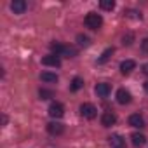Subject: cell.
Returning <instances> with one entry per match:
<instances>
[{
    "mask_svg": "<svg viewBox=\"0 0 148 148\" xmlns=\"http://www.w3.org/2000/svg\"><path fill=\"white\" fill-rule=\"evenodd\" d=\"M84 23H86L87 28L98 30V28H101V25H103V18H101L99 14H96V12H89V14L86 16V19H84Z\"/></svg>",
    "mask_w": 148,
    "mask_h": 148,
    "instance_id": "cell-1",
    "label": "cell"
},
{
    "mask_svg": "<svg viewBox=\"0 0 148 148\" xmlns=\"http://www.w3.org/2000/svg\"><path fill=\"white\" fill-rule=\"evenodd\" d=\"M80 113H82V117H86V119H94L96 115H98V110H96V106L94 105H91V103H84L82 106H80Z\"/></svg>",
    "mask_w": 148,
    "mask_h": 148,
    "instance_id": "cell-2",
    "label": "cell"
},
{
    "mask_svg": "<svg viewBox=\"0 0 148 148\" xmlns=\"http://www.w3.org/2000/svg\"><path fill=\"white\" fill-rule=\"evenodd\" d=\"M47 112H49V115L52 119H61L64 115V106L61 103H51V106H49Z\"/></svg>",
    "mask_w": 148,
    "mask_h": 148,
    "instance_id": "cell-3",
    "label": "cell"
},
{
    "mask_svg": "<svg viewBox=\"0 0 148 148\" xmlns=\"http://www.w3.org/2000/svg\"><path fill=\"white\" fill-rule=\"evenodd\" d=\"M42 64H45V66H54V68H59V66H61V59H59V56H56V54H49V56L42 58Z\"/></svg>",
    "mask_w": 148,
    "mask_h": 148,
    "instance_id": "cell-4",
    "label": "cell"
},
{
    "mask_svg": "<svg viewBox=\"0 0 148 148\" xmlns=\"http://www.w3.org/2000/svg\"><path fill=\"white\" fill-rule=\"evenodd\" d=\"M47 131H49V134H52V136H59V134L64 132V125L59 124V122H49V124H47Z\"/></svg>",
    "mask_w": 148,
    "mask_h": 148,
    "instance_id": "cell-5",
    "label": "cell"
},
{
    "mask_svg": "<svg viewBox=\"0 0 148 148\" xmlns=\"http://www.w3.org/2000/svg\"><path fill=\"white\" fill-rule=\"evenodd\" d=\"M108 139H110V146L112 148H125V139L120 134H112Z\"/></svg>",
    "mask_w": 148,
    "mask_h": 148,
    "instance_id": "cell-6",
    "label": "cell"
},
{
    "mask_svg": "<svg viewBox=\"0 0 148 148\" xmlns=\"http://www.w3.org/2000/svg\"><path fill=\"white\" fill-rule=\"evenodd\" d=\"M110 92H112V86H110V84L101 82V84H98V86H96V94H98L99 98H106Z\"/></svg>",
    "mask_w": 148,
    "mask_h": 148,
    "instance_id": "cell-7",
    "label": "cell"
},
{
    "mask_svg": "<svg viewBox=\"0 0 148 148\" xmlns=\"http://www.w3.org/2000/svg\"><path fill=\"white\" fill-rule=\"evenodd\" d=\"M117 101H119L120 105L131 103V92L125 91V89H119V91H117Z\"/></svg>",
    "mask_w": 148,
    "mask_h": 148,
    "instance_id": "cell-8",
    "label": "cell"
},
{
    "mask_svg": "<svg viewBox=\"0 0 148 148\" xmlns=\"http://www.w3.org/2000/svg\"><path fill=\"white\" fill-rule=\"evenodd\" d=\"M115 122H117V115H115V113H112V112L103 113V117H101V124H103L105 127H110V125H113Z\"/></svg>",
    "mask_w": 148,
    "mask_h": 148,
    "instance_id": "cell-9",
    "label": "cell"
},
{
    "mask_svg": "<svg viewBox=\"0 0 148 148\" xmlns=\"http://www.w3.org/2000/svg\"><path fill=\"white\" fill-rule=\"evenodd\" d=\"M134 68H136V61H132V59H125V61H122V63H120V71L124 73V75L131 73Z\"/></svg>",
    "mask_w": 148,
    "mask_h": 148,
    "instance_id": "cell-10",
    "label": "cell"
},
{
    "mask_svg": "<svg viewBox=\"0 0 148 148\" xmlns=\"http://www.w3.org/2000/svg\"><path fill=\"white\" fill-rule=\"evenodd\" d=\"M11 9L14 11V14H23L26 11V2L25 0H14L11 4Z\"/></svg>",
    "mask_w": 148,
    "mask_h": 148,
    "instance_id": "cell-11",
    "label": "cell"
},
{
    "mask_svg": "<svg viewBox=\"0 0 148 148\" xmlns=\"http://www.w3.org/2000/svg\"><path fill=\"white\" fill-rule=\"evenodd\" d=\"M129 125H132V127H145V119L139 115V113H134V115H131L129 117Z\"/></svg>",
    "mask_w": 148,
    "mask_h": 148,
    "instance_id": "cell-12",
    "label": "cell"
},
{
    "mask_svg": "<svg viewBox=\"0 0 148 148\" xmlns=\"http://www.w3.org/2000/svg\"><path fill=\"white\" fill-rule=\"evenodd\" d=\"M131 139H132V145L134 146H143L146 143V138L143 134H139V132H132L131 134Z\"/></svg>",
    "mask_w": 148,
    "mask_h": 148,
    "instance_id": "cell-13",
    "label": "cell"
},
{
    "mask_svg": "<svg viewBox=\"0 0 148 148\" xmlns=\"http://www.w3.org/2000/svg\"><path fill=\"white\" fill-rule=\"evenodd\" d=\"M40 79L44 80V82H58V75H56V73H51V71H44L42 73V75H40Z\"/></svg>",
    "mask_w": 148,
    "mask_h": 148,
    "instance_id": "cell-14",
    "label": "cell"
},
{
    "mask_svg": "<svg viewBox=\"0 0 148 148\" xmlns=\"http://www.w3.org/2000/svg\"><path fill=\"white\" fill-rule=\"evenodd\" d=\"M61 56H64V58H75V56H77V49H75V47H71V45H64Z\"/></svg>",
    "mask_w": 148,
    "mask_h": 148,
    "instance_id": "cell-15",
    "label": "cell"
},
{
    "mask_svg": "<svg viewBox=\"0 0 148 148\" xmlns=\"http://www.w3.org/2000/svg\"><path fill=\"white\" fill-rule=\"evenodd\" d=\"M84 87V80L80 79V77H75L71 80V86H70V89L71 91H79V89H82Z\"/></svg>",
    "mask_w": 148,
    "mask_h": 148,
    "instance_id": "cell-16",
    "label": "cell"
},
{
    "mask_svg": "<svg viewBox=\"0 0 148 148\" xmlns=\"http://www.w3.org/2000/svg\"><path fill=\"white\" fill-rule=\"evenodd\" d=\"M99 7L105 9V11H113V9H115V2H113V0H101V2H99Z\"/></svg>",
    "mask_w": 148,
    "mask_h": 148,
    "instance_id": "cell-17",
    "label": "cell"
},
{
    "mask_svg": "<svg viewBox=\"0 0 148 148\" xmlns=\"http://www.w3.org/2000/svg\"><path fill=\"white\" fill-rule=\"evenodd\" d=\"M63 49H64V45H61V44H58V42H52V44H51V51H52L56 56H61V54H63Z\"/></svg>",
    "mask_w": 148,
    "mask_h": 148,
    "instance_id": "cell-18",
    "label": "cell"
},
{
    "mask_svg": "<svg viewBox=\"0 0 148 148\" xmlns=\"http://www.w3.org/2000/svg\"><path fill=\"white\" fill-rule=\"evenodd\" d=\"M112 54H113V49H106V51L101 54V58L98 59V63H106V61H108V58H110Z\"/></svg>",
    "mask_w": 148,
    "mask_h": 148,
    "instance_id": "cell-19",
    "label": "cell"
},
{
    "mask_svg": "<svg viewBox=\"0 0 148 148\" xmlns=\"http://www.w3.org/2000/svg\"><path fill=\"white\" fill-rule=\"evenodd\" d=\"M40 99H49V98H52L54 94H52V91H49V89H40Z\"/></svg>",
    "mask_w": 148,
    "mask_h": 148,
    "instance_id": "cell-20",
    "label": "cell"
},
{
    "mask_svg": "<svg viewBox=\"0 0 148 148\" xmlns=\"http://www.w3.org/2000/svg\"><path fill=\"white\" fill-rule=\"evenodd\" d=\"M77 40H79V44H80V45H89V38H87L86 35H79V37H77Z\"/></svg>",
    "mask_w": 148,
    "mask_h": 148,
    "instance_id": "cell-21",
    "label": "cell"
},
{
    "mask_svg": "<svg viewBox=\"0 0 148 148\" xmlns=\"http://www.w3.org/2000/svg\"><path fill=\"white\" fill-rule=\"evenodd\" d=\"M141 49H143V52H145V54H148V38H145V40H143Z\"/></svg>",
    "mask_w": 148,
    "mask_h": 148,
    "instance_id": "cell-22",
    "label": "cell"
},
{
    "mask_svg": "<svg viewBox=\"0 0 148 148\" xmlns=\"http://www.w3.org/2000/svg\"><path fill=\"white\" fill-rule=\"evenodd\" d=\"M131 40H132V33H129L127 37H124V44H125V45H129V44H131Z\"/></svg>",
    "mask_w": 148,
    "mask_h": 148,
    "instance_id": "cell-23",
    "label": "cell"
},
{
    "mask_svg": "<svg viewBox=\"0 0 148 148\" xmlns=\"http://www.w3.org/2000/svg\"><path fill=\"white\" fill-rule=\"evenodd\" d=\"M143 73H145V75H148V63L143 64Z\"/></svg>",
    "mask_w": 148,
    "mask_h": 148,
    "instance_id": "cell-24",
    "label": "cell"
},
{
    "mask_svg": "<svg viewBox=\"0 0 148 148\" xmlns=\"http://www.w3.org/2000/svg\"><path fill=\"white\" fill-rule=\"evenodd\" d=\"M143 87H145V92H146V94H148V80H146V82H145V84H143Z\"/></svg>",
    "mask_w": 148,
    "mask_h": 148,
    "instance_id": "cell-25",
    "label": "cell"
}]
</instances>
